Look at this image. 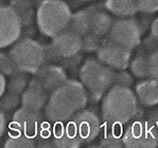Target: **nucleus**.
Here are the masks:
<instances>
[{"label": "nucleus", "instance_id": "1", "mask_svg": "<svg viewBox=\"0 0 158 148\" xmlns=\"http://www.w3.org/2000/svg\"><path fill=\"white\" fill-rule=\"evenodd\" d=\"M88 94L80 81L67 79L50 95L45 116L51 123H66L88 104Z\"/></svg>", "mask_w": 158, "mask_h": 148}, {"label": "nucleus", "instance_id": "2", "mask_svg": "<svg viewBox=\"0 0 158 148\" xmlns=\"http://www.w3.org/2000/svg\"><path fill=\"white\" fill-rule=\"evenodd\" d=\"M102 121L125 126L137 118H144L135 91L130 87L114 85L102 99Z\"/></svg>", "mask_w": 158, "mask_h": 148}, {"label": "nucleus", "instance_id": "3", "mask_svg": "<svg viewBox=\"0 0 158 148\" xmlns=\"http://www.w3.org/2000/svg\"><path fill=\"white\" fill-rule=\"evenodd\" d=\"M116 70L98 58H87L80 68L79 78L88 94V102L97 104L114 86Z\"/></svg>", "mask_w": 158, "mask_h": 148}, {"label": "nucleus", "instance_id": "4", "mask_svg": "<svg viewBox=\"0 0 158 148\" xmlns=\"http://www.w3.org/2000/svg\"><path fill=\"white\" fill-rule=\"evenodd\" d=\"M72 13L63 0H43L36 10V26L47 37H54L67 30Z\"/></svg>", "mask_w": 158, "mask_h": 148}, {"label": "nucleus", "instance_id": "5", "mask_svg": "<svg viewBox=\"0 0 158 148\" xmlns=\"http://www.w3.org/2000/svg\"><path fill=\"white\" fill-rule=\"evenodd\" d=\"M9 53L18 70L28 74H35L50 60L48 46H44L31 37H25L16 41Z\"/></svg>", "mask_w": 158, "mask_h": 148}, {"label": "nucleus", "instance_id": "6", "mask_svg": "<svg viewBox=\"0 0 158 148\" xmlns=\"http://www.w3.org/2000/svg\"><path fill=\"white\" fill-rule=\"evenodd\" d=\"M107 36L117 45L134 51L141 43L142 28L133 17L120 18L114 21Z\"/></svg>", "mask_w": 158, "mask_h": 148}, {"label": "nucleus", "instance_id": "7", "mask_svg": "<svg viewBox=\"0 0 158 148\" xmlns=\"http://www.w3.org/2000/svg\"><path fill=\"white\" fill-rule=\"evenodd\" d=\"M122 141L126 148H154L158 146V134L144 118H137L125 125Z\"/></svg>", "mask_w": 158, "mask_h": 148}, {"label": "nucleus", "instance_id": "8", "mask_svg": "<svg viewBox=\"0 0 158 148\" xmlns=\"http://www.w3.org/2000/svg\"><path fill=\"white\" fill-rule=\"evenodd\" d=\"M23 23L18 13L9 4L0 9V48L6 49L20 39Z\"/></svg>", "mask_w": 158, "mask_h": 148}, {"label": "nucleus", "instance_id": "9", "mask_svg": "<svg viewBox=\"0 0 158 148\" xmlns=\"http://www.w3.org/2000/svg\"><path fill=\"white\" fill-rule=\"evenodd\" d=\"M132 52L133 51L117 45L106 36L103 38L100 49L97 52V58L116 71L126 70L130 68L132 62Z\"/></svg>", "mask_w": 158, "mask_h": 148}, {"label": "nucleus", "instance_id": "10", "mask_svg": "<svg viewBox=\"0 0 158 148\" xmlns=\"http://www.w3.org/2000/svg\"><path fill=\"white\" fill-rule=\"evenodd\" d=\"M101 118L92 110L84 108L75 113L68 123L72 126L74 131L84 143H91L101 133L103 124Z\"/></svg>", "mask_w": 158, "mask_h": 148}, {"label": "nucleus", "instance_id": "11", "mask_svg": "<svg viewBox=\"0 0 158 148\" xmlns=\"http://www.w3.org/2000/svg\"><path fill=\"white\" fill-rule=\"evenodd\" d=\"M67 73L63 67L46 64L35 74H33L28 87L42 89L51 95L65 82H67Z\"/></svg>", "mask_w": 158, "mask_h": 148}, {"label": "nucleus", "instance_id": "12", "mask_svg": "<svg viewBox=\"0 0 158 148\" xmlns=\"http://www.w3.org/2000/svg\"><path fill=\"white\" fill-rule=\"evenodd\" d=\"M45 118L40 110H35L28 107L18 108L12 115L10 129L26 133L36 139L45 122Z\"/></svg>", "mask_w": 158, "mask_h": 148}, {"label": "nucleus", "instance_id": "13", "mask_svg": "<svg viewBox=\"0 0 158 148\" xmlns=\"http://www.w3.org/2000/svg\"><path fill=\"white\" fill-rule=\"evenodd\" d=\"M82 43L83 40L81 36L67 29L64 32L52 37L50 46L57 59L58 58L66 59L81 53Z\"/></svg>", "mask_w": 158, "mask_h": 148}, {"label": "nucleus", "instance_id": "14", "mask_svg": "<svg viewBox=\"0 0 158 148\" xmlns=\"http://www.w3.org/2000/svg\"><path fill=\"white\" fill-rule=\"evenodd\" d=\"M52 142L57 148H77L84 144L69 123H53Z\"/></svg>", "mask_w": 158, "mask_h": 148}, {"label": "nucleus", "instance_id": "15", "mask_svg": "<svg viewBox=\"0 0 158 148\" xmlns=\"http://www.w3.org/2000/svg\"><path fill=\"white\" fill-rule=\"evenodd\" d=\"M136 95L140 104L147 108H153L158 105V81L154 78H143L135 85Z\"/></svg>", "mask_w": 158, "mask_h": 148}, {"label": "nucleus", "instance_id": "16", "mask_svg": "<svg viewBox=\"0 0 158 148\" xmlns=\"http://www.w3.org/2000/svg\"><path fill=\"white\" fill-rule=\"evenodd\" d=\"M123 126L117 124L104 122L102 124L101 138L99 141V146L106 148H121L124 147L122 141Z\"/></svg>", "mask_w": 158, "mask_h": 148}, {"label": "nucleus", "instance_id": "17", "mask_svg": "<svg viewBox=\"0 0 158 148\" xmlns=\"http://www.w3.org/2000/svg\"><path fill=\"white\" fill-rule=\"evenodd\" d=\"M91 21H90V33H94L100 37H105L108 35L114 19L108 13L101 10L99 6H91Z\"/></svg>", "mask_w": 158, "mask_h": 148}, {"label": "nucleus", "instance_id": "18", "mask_svg": "<svg viewBox=\"0 0 158 148\" xmlns=\"http://www.w3.org/2000/svg\"><path fill=\"white\" fill-rule=\"evenodd\" d=\"M104 9L119 18L134 17L139 12L136 0H105Z\"/></svg>", "mask_w": 158, "mask_h": 148}, {"label": "nucleus", "instance_id": "19", "mask_svg": "<svg viewBox=\"0 0 158 148\" xmlns=\"http://www.w3.org/2000/svg\"><path fill=\"white\" fill-rule=\"evenodd\" d=\"M50 95L42 89L28 87L21 94V105L25 107L40 110L45 109Z\"/></svg>", "mask_w": 158, "mask_h": 148}, {"label": "nucleus", "instance_id": "20", "mask_svg": "<svg viewBox=\"0 0 158 148\" xmlns=\"http://www.w3.org/2000/svg\"><path fill=\"white\" fill-rule=\"evenodd\" d=\"M90 21H91V9L81 10L72 14L71 21L68 26V30L72 31L75 34L83 37L87 33L90 32Z\"/></svg>", "mask_w": 158, "mask_h": 148}, {"label": "nucleus", "instance_id": "21", "mask_svg": "<svg viewBox=\"0 0 158 148\" xmlns=\"http://www.w3.org/2000/svg\"><path fill=\"white\" fill-rule=\"evenodd\" d=\"M9 6L18 13L23 26H32L34 21H36V12L34 11L32 0H9Z\"/></svg>", "mask_w": 158, "mask_h": 148}, {"label": "nucleus", "instance_id": "22", "mask_svg": "<svg viewBox=\"0 0 158 148\" xmlns=\"http://www.w3.org/2000/svg\"><path fill=\"white\" fill-rule=\"evenodd\" d=\"M4 148H34L37 147V141L34 137L10 129L3 144Z\"/></svg>", "mask_w": 158, "mask_h": 148}, {"label": "nucleus", "instance_id": "23", "mask_svg": "<svg viewBox=\"0 0 158 148\" xmlns=\"http://www.w3.org/2000/svg\"><path fill=\"white\" fill-rule=\"evenodd\" d=\"M29 82L30 81L28 78V73L18 70V71H16L15 73L10 76L8 82V91L21 95L23 93V91L28 88Z\"/></svg>", "mask_w": 158, "mask_h": 148}, {"label": "nucleus", "instance_id": "24", "mask_svg": "<svg viewBox=\"0 0 158 148\" xmlns=\"http://www.w3.org/2000/svg\"><path fill=\"white\" fill-rule=\"evenodd\" d=\"M131 73L137 78L143 79L150 77L149 68H148V54H137L130 64Z\"/></svg>", "mask_w": 158, "mask_h": 148}, {"label": "nucleus", "instance_id": "25", "mask_svg": "<svg viewBox=\"0 0 158 148\" xmlns=\"http://www.w3.org/2000/svg\"><path fill=\"white\" fill-rule=\"evenodd\" d=\"M103 38L104 37H100L94 33H87L82 37V51L85 53H97L100 49Z\"/></svg>", "mask_w": 158, "mask_h": 148}, {"label": "nucleus", "instance_id": "26", "mask_svg": "<svg viewBox=\"0 0 158 148\" xmlns=\"http://www.w3.org/2000/svg\"><path fill=\"white\" fill-rule=\"evenodd\" d=\"M19 104H21V95L8 91V93H4L1 96L0 108H1L2 111L9 112V111L15 110L19 106Z\"/></svg>", "mask_w": 158, "mask_h": 148}, {"label": "nucleus", "instance_id": "27", "mask_svg": "<svg viewBox=\"0 0 158 148\" xmlns=\"http://www.w3.org/2000/svg\"><path fill=\"white\" fill-rule=\"evenodd\" d=\"M0 69H1V73H3L6 76H11L16 71H18L15 62L10 55V53L1 52L0 54Z\"/></svg>", "mask_w": 158, "mask_h": 148}, {"label": "nucleus", "instance_id": "28", "mask_svg": "<svg viewBox=\"0 0 158 148\" xmlns=\"http://www.w3.org/2000/svg\"><path fill=\"white\" fill-rule=\"evenodd\" d=\"M148 68L151 78L158 81V48L148 54Z\"/></svg>", "mask_w": 158, "mask_h": 148}, {"label": "nucleus", "instance_id": "29", "mask_svg": "<svg viewBox=\"0 0 158 148\" xmlns=\"http://www.w3.org/2000/svg\"><path fill=\"white\" fill-rule=\"evenodd\" d=\"M134 84L133 74L127 72L126 70H117L116 76H115V82L114 85L118 86H124V87H132Z\"/></svg>", "mask_w": 158, "mask_h": 148}, {"label": "nucleus", "instance_id": "30", "mask_svg": "<svg viewBox=\"0 0 158 148\" xmlns=\"http://www.w3.org/2000/svg\"><path fill=\"white\" fill-rule=\"evenodd\" d=\"M140 13L154 14L158 12V0H136Z\"/></svg>", "mask_w": 158, "mask_h": 148}, {"label": "nucleus", "instance_id": "31", "mask_svg": "<svg viewBox=\"0 0 158 148\" xmlns=\"http://www.w3.org/2000/svg\"><path fill=\"white\" fill-rule=\"evenodd\" d=\"M144 121L158 134V109H153L145 114Z\"/></svg>", "mask_w": 158, "mask_h": 148}, {"label": "nucleus", "instance_id": "32", "mask_svg": "<svg viewBox=\"0 0 158 148\" xmlns=\"http://www.w3.org/2000/svg\"><path fill=\"white\" fill-rule=\"evenodd\" d=\"M8 126L9 125V118L8 115H6V111H2L0 112V135L3 137L6 132H8Z\"/></svg>", "mask_w": 158, "mask_h": 148}, {"label": "nucleus", "instance_id": "33", "mask_svg": "<svg viewBox=\"0 0 158 148\" xmlns=\"http://www.w3.org/2000/svg\"><path fill=\"white\" fill-rule=\"evenodd\" d=\"M151 36L153 37V39L158 42V17L153 21L151 26Z\"/></svg>", "mask_w": 158, "mask_h": 148}, {"label": "nucleus", "instance_id": "34", "mask_svg": "<svg viewBox=\"0 0 158 148\" xmlns=\"http://www.w3.org/2000/svg\"><path fill=\"white\" fill-rule=\"evenodd\" d=\"M8 90V82H6V76L3 73L0 75V95H3Z\"/></svg>", "mask_w": 158, "mask_h": 148}, {"label": "nucleus", "instance_id": "35", "mask_svg": "<svg viewBox=\"0 0 158 148\" xmlns=\"http://www.w3.org/2000/svg\"><path fill=\"white\" fill-rule=\"evenodd\" d=\"M33 1V3H34V6H38V4L40 3V2L43 1V0H32Z\"/></svg>", "mask_w": 158, "mask_h": 148}, {"label": "nucleus", "instance_id": "36", "mask_svg": "<svg viewBox=\"0 0 158 148\" xmlns=\"http://www.w3.org/2000/svg\"><path fill=\"white\" fill-rule=\"evenodd\" d=\"M77 1H80V2H89V1H91V0H77Z\"/></svg>", "mask_w": 158, "mask_h": 148}]
</instances>
